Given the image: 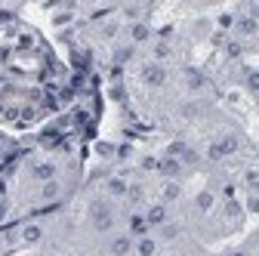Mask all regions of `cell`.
Here are the masks:
<instances>
[{"label": "cell", "mask_w": 259, "mask_h": 256, "mask_svg": "<svg viewBox=\"0 0 259 256\" xmlns=\"http://www.w3.org/2000/svg\"><path fill=\"white\" fill-rule=\"evenodd\" d=\"M90 222H93V229L99 232V235L111 232V229H114V207H111L105 198L90 201Z\"/></svg>", "instance_id": "1"}, {"label": "cell", "mask_w": 259, "mask_h": 256, "mask_svg": "<svg viewBox=\"0 0 259 256\" xmlns=\"http://www.w3.org/2000/svg\"><path fill=\"white\" fill-rule=\"evenodd\" d=\"M238 136H232V133H225V136H219V139H213L210 145H207V157L210 161H225V157H232V154H238Z\"/></svg>", "instance_id": "2"}, {"label": "cell", "mask_w": 259, "mask_h": 256, "mask_svg": "<svg viewBox=\"0 0 259 256\" xmlns=\"http://www.w3.org/2000/svg\"><path fill=\"white\" fill-rule=\"evenodd\" d=\"M139 80H142L145 87L157 90V87H164V83L170 80V71H167V65H157V62H145V65L139 68Z\"/></svg>", "instance_id": "3"}, {"label": "cell", "mask_w": 259, "mask_h": 256, "mask_svg": "<svg viewBox=\"0 0 259 256\" xmlns=\"http://www.w3.org/2000/svg\"><path fill=\"white\" fill-rule=\"evenodd\" d=\"M235 34L238 37H256L259 34V16L253 13H244V16H235Z\"/></svg>", "instance_id": "4"}, {"label": "cell", "mask_w": 259, "mask_h": 256, "mask_svg": "<svg viewBox=\"0 0 259 256\" xmlns=\"http://www.w3.org/2000/svg\"><path fill=\"white\" fill-rule=\"evenodd\" d=\"M145 222H148V226L151 229H160V226H167V222H170V210H167V204H148L145 207Z\"/></svg>", "instance_id": "5"}, {"label": "cell", "mask_w": 259, "mask_h": 256, "mask_svg": "<svg viewBox=\"0 0 259 256\" xmlns=\"http://www.w3.org/2000/svg\"><path fill=\"white\" fill-rule=\"evenodd\" d=\"M130 44L133 47H139V44H148L151 37H154V31H151V25L148 22H142V19H136V22H130Z\"/></svg>", "instance_id": "6"}, {"label": "cell", "mask_w": 259, "mask_h": 256, "mask_svg": "<svg viewBox=\"0 0 259 256\" xmlns=\"http://www.w3.org/2000/svg\"><path fill=\"white\" fill-rule=\"evenodd\" d=\"M19 241L25 247H37L44 241V226H40V222H25V226L19 229Z\"/></svg>", "instance_id": "7"}, {"label": "cell", "mask_w": 259, "mask_h": 256, "mask_svg": "<svg viewBox=\"0 0 259 256\" xmlns=\"http://www.w3.org/2000/svg\"><path fill=\"white\" fill-rule=\"evenodd\" d=\"M126 235L133 238V241L151 235V226L145 222V213H130V219H126Z\"/></svg>", "instance_id": "8"}, {"label": "cell", "mask_w": 259, "mask_h": 256, "mask_svg": "<svg viewBox=\"0 0 259 256\" xmlns=\"http://www.w3.org/2000/svg\"><path fill=\"white\" fill-rule=\"evenodd\" d=\"M133 253H136V256H157V253H160V238H154V235L136 238V244H133Z\"/></svg>", "instance_id": "9"}, {"label": "cell", "mask_w": 259, "mask_h": 256, "mask_svg": "<svg viewBox=\"0 0 259 256\" xmlns=\"http://www.w3.org/2000/svg\"><path fill=\"white\" fill-rule=\"evenodd\" d=\"M133 244H136V241L130 238L126 232H123V235H114V238L108 241V253H111V256H130V253H133Z\"/></svg>", "instance_id": "10"}, {"label": "cell", "mask_w": 259, "mask_h": 256, "mask_svg": "<svg viewBox=\"0 0 259 256\" xmlns=\"http://www.w3.org/2000/svg\"><path fill=\"white\" fill-rule=\"evenodd\" d=\"M157 170L164 173V179H179V176L185 173L182 161H176V157H170V154H164V157L157 161Z\"/></svg>", "instance_id": "11"}, {"label": "cell", "mask_w": 259, "mask_h": 256, "mask_svg": "<svg viewBox=\"0 0 259 256\" xmlns=\"http://www.w3.org/2000/svg\"><path fill=\"white\" fill-rule=\"evenodd\" d=\"M179 198H182L179 179H164V182H160V204H173V201H179Z\"/></svg>", "instance_id": "12"}, {"label": "cell", "mask_w": 259, "mask_h": 256, "mask_svg": "<svg viewBox=\"0 0 259 256\" xmlns=\"http://www.w3.org/2000/svg\"><path fill=\"white\" fill-rule=\"evenodd\" d=\"M31 173H34V179H37V182L44 185V182H53L59 170H56V164H53V161H37V164H34V170H31Z\"/></svg>", "instance_id": "13"}, {"label": "cell", "mask_w": 259, "mask_h": 256, "mask_svg": "<svg viewBox=\"0 0 259 256\" xmlns=\"http://www.w3.org/2000/svg\"><path fill=\"white\" fill-rule=\"evenodd\" d=\"M59 195H62V185H59V179H53V182H44V185H40V191H37V198H40L44 204H53V201H59Z\"/></svg>", "instance_id": "14"}, {"label": "cell", "mask_w": 259, "mask_h": 256, "mask_svg": "<svg viewBox=\"0 0 259 256\" xmlns=\"http://www.w3.org/2000/svg\"><path fill=\"white\" fill-rule=\"evenodd\" d=\"M105 191H108L111 198H126L130 182H126V179H120V176H111V179H105Z\"/></svg>", "instance_id": "15"}, {"label": "cell", "mask_w": 259, "mask_h": 256, "mask_svg": "<svg viewBox=\"0 0 259 256\" xmlns=\"http://www.w3.org/2000/svg\"><path fill=\"white\" fill-rule=\"evenodd\" d=\"M173 56V47L167 40H154L151 44V62H157V65H164V62Z\"/></svg>", "instance_id": "16"}, {"label": "cell", "mask_w": 259, "mask_h": 256, "mask_svg": "<svg viewBox=\"0 0 259 256\" xmlns=\"http://www.w3.org/2000/svg\"><path fill=\"white\" fill-rule=\"evenodd\" d=\"M194 207H198V213H210V210L216 207V195H213V191H210V188H204V191H201V195H198V198H194Z\"/></svg>", "instance_id": "17"}, {"label": "cell", "mask_w": 259, "mask_h": 256, "mask_svg": "<svg viewBox=\"0 0 259 256\" xmlns=\"http://www.w3.org/2000/svg\"><path fill=\"white\" fill-rule=\"evenodd\" d=\"M204 83H207V80H204L201 71H185V90H188V93H201Z\"/></svg>", "instance_id": "18"}, {"label": "cell", "mask_w": 259, "mask_h": 256, "mask_svg": "<svg viewBox=\"0 0 259 256\" xmlns=\"http://www.w3.org/2000/svg\"><path fill=\"white\" fill-rule=\"evenodd\" d=\"M133 53H136V50H133V44L117 47V50H114V56H111V59H114V65H126V62L133 59Z\"/></svg>", "instance_id": "19"}, {"label": "cell", "mask_w": 259, "mask_h": 256, "mask_svg": "<svg viewBox=\"0 0 259 256\" xmlns=\"http://www.w3.org/2000/svg\"><path fill=\"white\" fill-rule=\"evenodd\" d=\"M244 185L253 188V191H259V170H256V167H250V170L244 173Z\"/></svg>", "instance_id": "20"}, {"label": "cell", "mask_w": 259, "mask_h": 256, "mask_svg": "<svg viewBox=\"0 0 259 256\" xmlns=\"http://www.w3.org/2000/svg\"><path fill=\"white\" fill-rule=\"evenodd\" d=\"M241 204L238 201H225V216H229V219H241Z\"/></svg>", "instance_id": "21"}, {"label": "cell", "mask_w": 259, "mask_h": 256, "mask_svg": "<svg viewBox=\"0 0 259 256\" xmlns=\"http://www.w3.org/2000/svg\"><path fill=\"white\" fill-rule=\"evenodd\" d=\"M179 235V229L173 226V222H167V226H160V238H164V241H173Z\"/></svg>", "instance_id": "22"}, {"label": "cell", "mask_w": 259, "mask_h": 256, "mask_svg": "<svg viewBox=\"0 0 259 256\" xmlns=\"http://www.w3.org/2000/svg\"><path fill=\"white\" fill-rule=\"evenodd\" d=\"M247 90H250V93H259V68H253V71L247 74Z\"/></svg>", "instance_id": "23"}, {"label": "cell", "mask_w": 259, "mask_h": 256, "mask_svg": "<svg viewBox=\"0 0 259 256\" xmlns=\"http://www.w3.org/2000/svg\"><path fill=\"white\" fill-rule=\"evenodd\" d=\"M71 19H74V10L68 7V10H62V13H56V19H53V22H56V25H68Z\"/></svg>", "instance_id": "24"}, {"label": "cell", "mask_w": 259, "mask_h": 256, "mask_svg": "<svg viewBox=\"0 0 259 256\" xmlns=\"http://www.w3.org/2000/svg\"><path fill=\"white\" fill-rule=\"evenodd\" d=\"M194 114H198V105H194V102H185V105H182V117H194Z\"/></svg>", "instance_id": "25"}, {"label": "cell", "mask_w": 259, "mask_h": 256, "mask_svg": "<svg viewBox=\"0 0 259 256\" xmlns=\"http://www.w3.org/2000/svg\"><path fill=\"white\" fill-rule=\"evenodd\" d=\"M7 213H10V201H7V198H0V222L7 219Z\"/></svg>", "instance_id": "26"}, {"label": "cell", "mask_w": 259, "mask_h": 256, "mask_svg": "<svg viewBox=\"0 0 259 256\" xmlns=\"http://www.w3.org/2000/svg\"><path fill=\"white\" fill-rule=\"evenodd\" d=\"M229 256H247V253H244V250H232Z\"/></svg>", "instance_id": "27"}, {"label": "cell", "mask_w": 259, "mask_h": 256, "mask_svg": "<svg viewBox=\"0 0 259 256\" xmlns=\"http://www.w3.org/2000/svg\"><path fill=\"white\" fill-rule=\"evenodd\" d=\"M0 157H4V151H0Z\"/></svg>", "instance_id": "28"}]
</instances>
